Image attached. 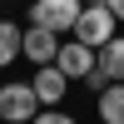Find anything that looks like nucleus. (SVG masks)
Instances as JSON below:
<instances>
[{
  "mask_svg": "<svg viewBox=\"0 0 124 124\" xmlns=\"http://www.w3.org/2000/svg\"><path fill=\"white\" fill-rule=\"evenodd\" d=\"M114 35H119V20H114L109 5H85V10H79V20H75V40H79V45L104 50Z\"/></svg>",
  "mask_w": 124,
  "mask_h": 124,
  "instance_id": "1",
  "label": "nucleus"
},
{
  "mask_svg": "<svg viewBox=\"0 0 124 124\" xmlns=\"http://www.w3.org/2000/svg\"><path fill=\"white\" fill-rule=\"evenodd\" d=\"M40 109H45V104L35 99V85H30V79L0 85V124H30Z\"/></svg>",
  "mask_w": 124,
  "mask_h": 124,
  "instance_id": "2",
  "label": "nucleus"
},
{
  "mask_svg": "<svg viewBox=\"0 0 124 124\" xmlns=\"http://www.w3.org/2000/svg\"><path fill=\"white\" fill-rule=\"evenodd\" d=\"M79 10H85V0H35L30 5V25H45L55 35H65V30H75Z\"/></svg>",
  "mask_w": 124,
  "mask_h": 124,
  "instance_id": "3",
  "label": "nucleus"
},
{
  "mask_svg": "<svg viewBox=\"0 0 124 124\" xmlns=\"http://www.w3.org/2000/svg\"><path fill=\"white\" fill-rule=\"evenodd\" d=\"M60 45L65 40L55 35V30H45V25H25V40H20V55L30 60V65H55V55H60Z\"/></svg>",
  "mask_w": 124,
  "mask_h": 124,
  "instance_id": "4",
  "label": "nucleus"
},
{
  "mask_svg": "<svg viewBox=\"0 0 124 124\" xmlns=\"http://www.w3.org/2000/svg\"><path fill=\"white\" fill-rule=\"evenodd\" d=\"M30 85H35V99H40V104H45V109H55V104H65V89H70V75H65L60 65H40Z\"/></svg>",
  "mask_w": 124,
  "mask_h": 124,
  "instance_id": "5",
  "label": "nucleus"
},
{
  "mask_svg": "<svg viewBox=\"0 0 124 124\" xmlns=\"http://www.w3.org/2000/svg\"><path fill=\"white\" fill-rule=\"evenodd\" d=\"M55 65L65 70L70 79H89V70L99 65V50L79 45V40H65V45H60V55H55Z\"/></svg>",
  "mask_w": 124,
  "mask_h": 124,
  "instance_id": "6",
  "label": "nucleus"
},
{
  "mask_svg": "<svg viewBox=\"0 0 124 124\" xmlns=\"http://www.w3.org/2000/svg\"><path fill=\"white\" fill-rule=\"evenodd\" d=\"M99 70H104L114 85H124V35H114L104 50H99Z\"/></svg>",
  "mask_w": 124,
  "mask_h": 124,
  "instance_id": "7",
  "label": "nucleus"
},
{
  "mask_svg": "<svg viewBox=\"0 0 124 124\" xmlns=\"http://www.w3.org/2000/svg\"><path fill=\"white\" fill-rule=\"evenodd\" d=\"M20 40H25V30H20L15 20H0V70L20 60Z\"/></svg>",
  "mask_w": 124,
  "mask_h": 124,
  "instance_id": "8",
  "label": "nucleus"
},
{
  "mask_svg": "<svg viewBox=\"0 0 124 124\" xmlns=\"http://www.w3.org/2000/svg\"><path fill=\"white\" fill-rule=\"evenodd\" d=\"M99 124H124V85H109L99 94Z\"/></svg>",
  "mask_w": 124,
  "mask_h": 124,
  "instance_id": "9",
  "label": "nucleus"
},
{
  "mask_svg": "<svg viewBox=\"0 0 124 124\" xmlns=\"http://www.w3.org/2000/svg\"><path fill=\"white\" fill-rule=\"evenodd\" d=\"M30 124H79V119H75V114H65V109H40Z\"/></svg>",
  "mask_w": 124,
  "mask_h": 124,
  "instance_id": "10",
  "label": "nucleus"
},
{
  "mask_svg": "<svg viewBox=\"0 0 124 124\" xmlns=\"http://www.w3.org/2000/svg\"><path fill=\"white\" fill-rule=\"evenodd\" d=\"M85 85H89V94H104V89H109V85H114V79H109V75H104V70H99V65H94V70H89V79H85Z\"/></svg>",
  "mask_w": 124,
  "mask_h": 124,
  "instance_id": "11",
  "label": "nucleus"
},
{
  "mask_svg": "<svg viewBox=\"0 0 124 124\" xmlns=\"http://www.w3.org/2000/svg\"><path fill=\"white\" fill-rule=\"evenodd\" d=\"M109 10H114V20L124 25V0H109Z\"/></svg>",
  "mask_w": 124,
  "mask_h": 124,
  "instance_id": "12",
  "label": "nucleus"
},
{
  "mask_svg": "<svg viewBox=\"0 0 124 124\" xmlns=\"http://www.w3.org/2000/svg\"><path fill=\"white\" fill-rule=\"evenodd\" d=\"M85 5H109V0H85Z\"/></svg>",
  "mask_w": 124,
  "mask_h": 124,
  "instance_id": "13",
  "label": "nucleus"
}]
</instances>
